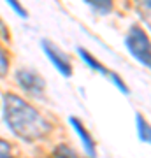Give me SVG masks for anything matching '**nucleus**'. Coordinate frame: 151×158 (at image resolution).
Instances as JSON below:
<instances>
[{"label":"nucleus","instance_id":"nucleus-1","mask_svg":"<svg viewBox=\"0 0 151 158\" xmlns=\"http://www.w3.org/2000/svg\"><path fill=\"white\" fill-rule=\"evenodd\" d=\"M4 121L7 128L25 142L42 141L49 135L51 125L35 107L14 93L4 95Z\"/></svg>","mask_w":151,"mask_h":158},{"label":"nucleus","instance_id":"nucleus-2","mask_svg":"<svg viewBox=\"0 0 151 158\" xmlns=\"http://www.w3.org/2000/svg\"><path fill=\"white\" fill-rule=\"evenodd\" d=\"M125 46L130 51V55L139 63H142L146 69L151 65V62H149V55H151L149 37H148V34L141 27H132L130 28L128 35L125 39Z\"/></svg>","mask_w":151,"mask_h":158},{"label":"nucleus","instance_id":"nucleus-3","mask_svg":"<svg viewBox=\"0 0 151 158\" xmlns=\"http://www.w3.org/2000/svg\"><path fill=\"white\" fill-rule=\"evenodd\" d=\"M16 81L28 95L35 98H42L46 91V81L42 79L39 72H35L34 69H19L16 72Z\"/></svg>","mask_w":151,"mask_h":158},{"label":"nucleus","instance_id":"nucleus-4","mask_svg":"<svg viewBox=\"0 0 151 158\" xmlns=\"http://www.w3.org/2000/svg\"><path fill=\"white\" fill-rule=\"evenodd\" d=\"M40 48L44 49L46 56L49 58V62L55 65V69L58 72L65 76V77H70L72 76V65H70V60L67 58V55L63 53L62 49H58L51 40H40Z\"/></svg>","mask_w":151,"mask_h":158},{"label":"nucleus","instance_id":"nucleus-5","mask_svg":"<svg viewBox=\"0 0 151 158\" xmlns=\"http://www.w3.org/2000/svg\"><path fill=\"white\" fill-rule=\"evenodd\" d=\"M69 121H70V125H72L74 132H76L78 137L81 139V142H83L84 149H86V155H88L90 158H95V142H93V139H91V135H90V132L84 128V125L81 123V119L70 116Z\"/></svg>","mask_w":151,"mask_h":158},{"label":"nucleus","instance_id":"nucleus-6","mask_svg":"<svg viewBox=\"0 0 151 158\" xmlns=\"http://www.w3.org/2000/svg\"><path fill=\"white\" fill-rule=\"evenodd\" d=\"M78 55L81 56V60H83L86 65H88L91 70H95V72H100V74H107V70H106V67L102 65L99 60H97L90 51H86L84 48H78Z\"/></svg>","mask_w":151,"mask_h":158},{"label":"nucleus","instance_id":"nucleus-7","mask_svg":"<svg viewBox=\"0 0 151 158\" xmlns=\"http://www.w3.org/2000/svg\"><path fill=\"white\" fill-rule=\"evenodd\" d=\"M90 6V9L97 14H109L112 11V6L114 2L112 0H84Z\"/></svg>","mask_w":151,"mask_h":158},{"label":"nucleus","instance_id":"nucleus-8","mask_svg":"<svg viewBox=\"0 0 151 158\" xmlns=\"http://www.w3.org/2000/svg\"><path fill=\"white\" fill-rule=\"evenodd\" d=\"M135 123H137V132H139V139L142 142H149L151 141V130L149 125L141 114H135Z\"/></svg>","mask_w":151,"mask_h":158},{"label":"nucleus","instance_id":"nucleus-9","mask_svg":"<svg viewBox=\"0 0 151 158\" xmlns=\"http://www.w3.org/2000/svg\"><path fill=\"white\" fill-rule=\"evenodd\" d=\"M55 158H81V156L74 151L72 148H69V146H65V144H62V146H58L55 149Z\"/></svg>","mask_w":151,"mask_h":158},{"label":"nucleus","instance_id":"nucleus-10","mask_svg":"<svg viewBox=\"0 0 151 158\" xmlns=\"http://www.w3.org/2000/svg\"><path fill=\"white\" fill-rule=\"evenodd\" d=\"M109 76H111V79H112V85L116 86V88H118L120 91H121V93H125V95H127V93H128V86H127V85L123 83V79L120 77L118 74H112V72L109 74Z\"/></svg>","mask_w":151,"mask_h":158},{"label":"nucleus","instance_id":"nucleus-11","mask_svg":"<svg viewBox=\"0 0 151 158\" xmlns=\"http://www.w3.org/2000/svg\"><path fill=\"white\" fill-rule=\"evenodd\" d=\"M9 70V58H7L6 51L0 48V77H4Z\"/></svg>","mask_w":151,"mask_h":158},{"label":"nucleus","instance_id":"nucleus-12","mask_svg":"<svg viewBox=\"0 0 151 158\" xmlns=\"http://www.w3.org/2000/svg\"><path fill=\"white\" fill-rule=\"evenodd\" d=\"M6 2L12 7V11L16 12V14H19L21 18H27V16H28V14H27V9L21 6V2H19V0H6Z\"/></svg>","mask_w":151,"mask_h":158},{"label":"nucleus","instance_id":"nucleus-13","mask_svg":"<svg viewBox=\"0 0 151 158\" xmlns=\"http://www.w3.org/2000/svg\"><path fill=\"white\" fill-rule=\"evenodd\" d=\"M11 156V144L4 139H0V158Z\"/></svg>","mask_w":151,"mask_h":158},{"label":"nucleus","instance_id":"nucleus-14","mask_svg":"<svg viewBox=\"0 0 151 158\" xmlns=\"http://www.w3.org/2000/svg\"><path fill=\"white\" fill-rule=\"evenodd\" d=\"M0 35H2L4 39H9V34H7V28H6V25L2 23V19H0Z\"/></svg>","mask_w":151,"mask_h":158},{"label":"nucleus","instance_id":"nucleus-15","mask_svg":"<svg viewBox=\"0 0 151 158\" xmlns=\"http://www.w3.org/2000/svg\"><path fill=\"white\" fill-rule=\"evenodd\" d=\"M4 158H12V156H4Z\"/></svg>","mask_w":151,"mask_h":158}]
</instances>
